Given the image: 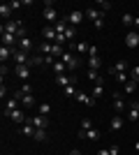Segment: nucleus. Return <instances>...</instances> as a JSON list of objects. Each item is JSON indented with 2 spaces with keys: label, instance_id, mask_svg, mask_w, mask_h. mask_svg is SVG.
<instances>
[{
  "label": "nucleus",
  "instance_id": "nucleus-1",
  "mask_svg": "<svg viewBox=\"0 0 139 155\" xmlns=\"http://www.w3.org/2000/svg\"><path fill=\"white\" fill-rule=\"evenodd\" d=\"M23 28V21L19 19H12V21H5L2 26H0V32H12V35H16V32Z\"/></svg>",
  "mask_w": 139,
  "mask_h": 155
},
{
  "label": "nucleus",
  "instance_id": "nucleus-2",
  "mask_svg": "<svg viewBox=\"0 0 139 155\" xmlns=\"http://www.w3.org/2000/svg\"><path fill=\"white\" fill-rule=\"evenodd\" d=\"M60 60L67 65V70H70V72H77V70H79V65H81V60L77 58L74 53H67V51L63 53V58H60Z\"/></svg>",
  "mask_w": 139,
  "mask_h": 155
},
{
  "label": "nucleus",
  "instance_id": "nucleus-3",
  "mask_svg": "<svg viewBox=\"0 0 139 155\" xmlns=\"http://www.w3.org/2000/svg\"><path fill=\"white\" fill-rule=\"evenodd\" d=\"M12 60H14L16 65H28L30 56H28V51H21L19 46H14V49H12Z\"/></svg>",
  "mask_w": 139,
  "mask_h": 155
},
{
  "label": "nucleus",
  "instance_id": "nucleus-4",
  "mask_svg": "<svg viewBox=\"0 0 139 155\" xmlns=\"http://www.w3.org/2000/svg\"><path fill=\"white\" fill-rule=\"evenodd\" d=\"M44 19L49 21V23H51V26H56V23H58V12H56V9H53V7H44Z\"/></svg>",
  "mask_w": 139,
  "mask_h": 155
},
{
  "label": "nucleus",
  "instance_id": "nucleus-5",
  "mask_svg": "<svg viewBox=\"0 0 139 155\" xmlns=\"http://www.w3.org/2000/svg\"><path fill=\"white\" fill-rule=\"evenodd\" d=\"M125 46L127 49H137L139 46V32H127L125 35Z\"/></svg>",
  "mask_w": 139,
  "mask_h": 155
},
{
  "label": "nucleus",
  "instance_id": "nucleus-6",
  "mask_svg": "<svg viewBox=\"0 0 139 155\" xmlns=\"http://www.w3.org/2000/svg\"><path fill=\"white\" fill-rule=\"evenodd\" d=\"M28 123L35 125L37 130H46V125H49V118L46 116H37V118H28Z\"/></svg>",
  "mask_w": 139,
  "mask_h": 155
},
{
  "label": "nucleus",
  "instance_id": "nucleus-7",
  "mask_svg": "<svg viewBox=\"0 0 139 155\" xmlns=\"http://www.w3.org/2000/svg\"><path fill=\"white\" fill-rule=\"evenodd\" d=\"M67 21H70V26H74V28H77V26L81 23V21H84V14H81L79 9H74V12H70V14H67Z\"/></svg>",
  "mask_w": 139,
  "mask_h": 155
},
{
  "label": "nucleus",
  "instance_id": "nucleus-8",
  "mask_svg": "<svg viewBox=\"0 0 139 155\" xmlns=\"http://www.w3.org/2000/svg\"><path fill=\"white\" fill-rule=\"evenodd\" d=\"M14 72H16V77L23 79V81H28V79H30V67H28V65H16V67H14Z\"/></svg>",
  "mask_w": 139,
  "mask_h": 155
},
{
  "label": "nucleus",
  "instance_id": "nucleus-9",
  "mask_svg": "<svg viewBox=\"0 0 139 155\" xmlns=\"http://www.w3.org/2000/svg\"><path fill=\"white\" fill-rule=\"evenodd\" d=\"M79 139H88V141H98L100 139V132L95 127L88 130V132H84V130H79Z\"/></svg>",
  "mask_w": 139,
  "mask_h": 155
},
{
  "label": "nucleus",
  "instance_id": "nucleus-10",
  "mask_svg": "<svg viewBox=\"0 0 139 155\" xmlns=\"http://www.w3.org/2000/svg\"><path fill=\"white\" fill-rule=\"evenodd\" d=\"M86 16L93 21V23H95L98 19H104V12H98L95 7H88V9H86Z\"/></svg>",
  "mask_w": 139,
  "mask_h": 155
},
{
  "label": "nucleus",
  "instance_id": "nucleus-11",
  "mask_svg": "<svg viewBox=\"0 0 139 155\" xmlns=\"http://www.w3.org/2000/svg\"><path fill=\"white\" fill-rule=\"evenodd\" d=\"M44 37L49 39V44H56V37H58L56 28H53V26H46V28H44Z\"/></svg>",
  "mask_w": 139,
  "mask_h": 155
},
{
  "label": "nucleus",
  "instance_id": "nucleus-12",
  "mask_svg": "<svg viewBox=\"0 0 139 155\" xmlns=\"http://www.w3.org/2000/svg\"><path fill=\"white\" fill-rule=\"evenodd\" d=\"M77 100H79V102H84L86 107H95V97H93V95H86V93H77Z\"/></svg>",
  "mask_w": 139,
  "mask_h": 155
},
{
  "label": "nucleus",
  "instance_id": "nucleus-13",
  "mask_svg": "<svg viewBox=\"0 0 139 155\" xmlns=\"http://www.w3.org/2000/svg\"><path fill=\"white\" fill-rule=\"evenodd\" d=\"M123 125H125V118L116 114V116L111 118V130H114V132H118V130H123Z\"/></svg>",
  "mask_w": 139,
  "mask_h": 155
},
{
  "label": "nucleus",
  "instance_id": "nucleus-14",
  "mask_svg": "<svg viewBox=\"0 0 139 155\" xmlns=\"http://www.w3.org/2000/svg\"><path fill=\"white\" fill-rule=\"evenodd\" d=\"M35 132H37L35 125H30V123H23V125H21V134H23V137H35Z\"/></svg>",
  "mask_w": 139,
  "mask_h": 155
},
{
  "label": "nucleus",
  "instance_id": "nucleus-15",
  "mask_svg": "<svg viewBox=\"0 0 139 155\" xmlns=\"http://www.w3.org/2000/svg\"><path fill=\"white\" fill-rule=\"evenodd\" d=\"M127 120H139V109H137V102H130V109H127Z\"/></svg>",
  "mask_w": 139,
  "mask_h": 155
},
{
  "label": "nucleus",
  "instance_id": "nucleus-16",
  "mask_svg": "<svg viewBox=\"0 0 139 155\" xmlns=\"http://www.w3.org/2000/svg\"><path fill=\"white\" fill-rule=\"evenodd\" d=\"M114 109L116 111L125 109V102H123V95H121V93H114Z\"/></svg>",
  "mask_w": 139,
  "mask_h": 155
},
{
  "label": "nucleus",
  "instance_id": "nucleus-17",
  "mask_svg": "<svg viewBox=\"0 0 139 155\" xmlns=\"http://www.w3.org/2000/svg\"><path fill=\"white\" fill-rule=\"evenodd\" d=\"M9 118H12L14 123H26V120H28V118L23 116V111H21V109H14L12 114H9Z\"/></svg>",
  "mask_w": 139,
  "mask_h": 155
},
{
  "label": "nucleus",
  "instance_id": "nucleus-18",
  "mask_svg": "<svg viewBox=\"0 0 139 155\" xmlns=\"http://www.w3.org/2000/svg\"><path fill=\"white\" fill-rule=\"evenodd\" d=\"M16 100H19V102L23 104L26 109H30V107H35V97H33V95H21V97H16Z\"/></svg>",
  "mask_w": 139,
  "mask_h": 155
},
{
  "label": "nucleus",
  "instance_id": "nucleus-19",
  "mask_svg": "<svg viewBox=\"0 0 139 155\" xmlns=\"http://www.w3.org/2000/svg\"><path fill=\"white\" fill-rule=\"evenodd\" d=\"M53 28H56V32H58V35H65V30L70 28V21H67V19H60Z\"/></svg>",
  "mask_w": 139,
  "mask_h": 155
},
{
  "label": "nucleus",
  "instance_id": "nucleus-20",
  "mask_svg": "<svg viewBox=\"0 0 139 155\" xmlns=\"http://www.w3.org/2000/svg\"><path fill=\"white\" fill-rule=\"evenodd\" d=\"M109 72H111V74H121V72H127V60H121V63H116Z\"/></svg>",
  "mask_w": 139,
  "mask_h": 155
},
{
  "label": "nucleus",
  "instance_id": "nucleus-21",
  "mask_svg": "<svg viewBox=\"0 0 139 155\" xmlns=\"http://www.w3.org/2000/svg\"><path fill=\"white\" fill-rule=\"evenodd\" d=\"M9 14H12V7H9V2H2L0 5V16L5 21H9Z\"/></svg>",
  "mask_w": 139,
  "mask_h": 155
},
{
  "label": "nucleus",
  "instance_id": "nucleus-22",
  "mask_svg": "<svg viewBox=\"0 0 139 155\" xmlns=\"http://www.w3.org/2000/svg\"><path fill=\"white\" fill-rule=\"evenodd\" d=\"M19 49H21V51H30V49H33V39H30V37H23L19 42Z\"/></svg>",
  "mask_w": 139,
  "mask_h": 155
},
{
  "label": "nucleus",
  "instance_id": "nucleus-23",
  "mask_svg": "<svg viewBox=\"0 0 139 155\" xmlns=\"http://www.w3.org/2000/svg\"><path fill=\"white\" fill-rule=\"evenodd\" d=\"M65 70H67V65L63 63V60H56V63H53V72H56V74H65Z\"/></svg>",
  "mask_w": 139,
  "mask_h": 155
},
{
  "label": "nucleus",
  "instance_id": "nucleus-24",
  "mask_svg": "<svg viewBox=\"0 0 139 155\" xmlns=\"http://www.w3.org/2000/svg\"><path fill=\"white\" fill-rule=\"evenodd\" d=\"M37 111H40V116H46V118H49V114H51V104H49V102H42L40 107H37Z\"/></svg>",
  "mask_w": 139,
  "mask_h": 155
},
{
  "label": "nucleus",
  "instance_id": "nucleus-25",
  "mask_svg": "<svg viewBox=\"0 0 139 155\" xmlns=\"http://www.w3.org/2000/svg\"><path fill=\"white\" fill-rule=\"evenodd\" d=\"M100 65H102V63H100V56H93V58H88V70H95V72H98V70H100Z\"/></svg>",
  "mask_w": 139,
  "mask_h": 155
},
{
  "label": "nucleus",
  "instance_id": "nucleus-26",
  "mask_svg": "<svg viewBox=\"0 0 139 155\" xmlns=\"http://www.w3.org/2000/svg\"><path fill=\"white\" fill-rule=\"evenodd\" d=\"M102 95H104V86H102V84H95V86H93V97L100 100Z\"/></svg>",
  "mask_w": 139,
  "mask_h": 155
},
{
  "label": "nucleus",
  "instance_id": "nucleus-27",
  "mask_svg": "<svg viewBox=\"0 0 139 155\" xmlns=\"http://www.w3.org/2000/svg\"><path fill=\"white\" fill-rule=\"evenodd\" d=\"M137 88H139V81H132V79H130V81L125 84V93H127V95H132Z\"/></svg>",
  "mask_w": 139,
  "mask_h": 155
},
{
  "label": "nucleus",
  "instance_id": "nucleus-28",
  "mask_svg": "<svg viewBox=\"0 0 139 155\" xmlns=\"http://www.w3.org/2000/svg\"><path fill=\"white\" fill-rule=\"evenodd\" d=\"M40 65H44V58H42V56H33V58L28 60V67H40Z\"/></svg>",
  "mask_w": 139,
  "mask_h": 155
},
{
  "label": "nucleus",
  "instance_id": "nucleus-29",
  "mask_svg": "<svg viewBox=\"0 0 139 155\" xmlns=\"http://www.w3.org/2000/svg\"><path fill=\"white\" fill-rule=\"evenodd\" d=\"M7 58H12V49L9 46H0V60L5 63Z\"/></svg>",
  "mask_w": 139,
  "mask_h": 155
},
{
  "label": "nucleus",
  "instance_id": "nucleus-30",
  "mask_svg": "<svg viewBox=\"0 0 139 155\" xmlns=\"http://www.w3.org/2000/svg\"><path fill=\"white\" fill-rule=\"evenodd\" d=\"M21 95H33V86H30V84H23V88H21L14 97H21Z\"/></svg>",
  "mask_w": 139,
  "mask_h": 155
},
{
  "label": "nucleus",
  "instance_id": "nucleus-31",
  "mask_svg": "<svg viewBox=\"0 0 139 155\" xmlns=\"http://www.w3.org/2000/svg\"><path fill=\"white\" fill-rule=\"evenodd\" d=\"M74 35H77V28H74V26H70V28H67V30H65V39H67V42H70V44H72Z\"/></svg>",
  "mask_w": 139,
  "mask_h": 155
},
{
  "label": "nucleus",
  "instance_id": "nucleus-32",
  "mask_svg": "<svg viewBox=\"0 0 139 155\" xmlns=\"http://www.w3.org/2000/svg\"><path fill=\"white\" fill-rule=\"evenodd\" d=\"M121 21H123V26H134V16H132V14H123V19H121Z\"/></svg>",
  "mask_w": 139,
  "mask_h": 155
},
{
  "label": "nucleus",
  "instance_id": "nucleus-33",
  "mask_svg": "<svg viewBox=\"0 0 139 155\" xmlns=\"http://www.w3.org/2000/svg\"><path fill=\"white\" fill-rule=\"evenodd\" d=\"M74 51L81 56V53H86V51H88V44H86V42H79V44H74Z\"/></svg>",
  "mask_w": 139,
  "mask_h": 155
},
{
  "label": "nucleus",
  "instance_id": "nucleus-34",
  "mask_svg": "<svg viewBox=\"0 0 139 155\" xmlns=\"http://www.w3.org/2000/svg\"><path fill=\"white\" fill-rule=\"evenodd\" d=\"M127 74H130V79H132V81H139V65L130 67V72H127Z\"/></svg>",
  "mask_w": 139,
  "mask_h": 155
},
{
  "label": "nucleus",
  "instance_id": "nucleus-35",
  "mask_svg": "<svg viewBox=\"0 0 139 155\" xmlns=\"http://www.w3.org/2000/svg\"><path fill=\"white\" fill-rule=\"evenodd\" d=\"M33 139H35V141H46V130H37Z\"/></svg>",
  "mask_w": 139,
  "mask_h": 155
},
{
  "label": "nucleus",
  "instance_id": "nucleus-36",
  "mask_svg": "<svg viewBox=\"0 0 139 155\" xmlns=\"http://www.w3.org/2000/svg\"><path fill=\"white\" fill-rule=\"evenodd\" d=\"M81 130H84V132L93 130V120H91V118H84V120H81Z\"/></svg>",
  "mask_w": 139,
  "mask_h": 155
},
{
  "label": "nucleus",
  "instance_id": "nucleus-37",
  "mask_svg": "<svg viewBox=\"0 0 139 155\" xmlns=\"http://www.w3.org/2000/svg\"><path fill=\"white\" fill-rule=\"evenodd\" d=\"M116 81H121V84H127V81H130V74H127V72H121V74H116Z\"/></svg>",
  "mask_w": 139,
  "mask_h": 155
},
{
  "label": "nucleus",
  "instance_id": "nucleus-38",
  "mask_svg": "<svg viewBox=\"0 0 139 155\" xmlns=\"http://www.w3.org/2000/svg\"><path fill=\"white\" fill-rule=\"evenodd\" d=\"M88 79H91V81H95V84H98V81H102V79L98 77V72H95V70H88Z\"/></svg>",
  "mask_w": 139,
  "mask_h": 155
},
{
  "label": "nucleus",
  "instance_id": "nucleus-39",
  "mask_svg": "<svg viewBox=\"0 0 139 155\" xmlns=\"http://www.w3.org/2000/svg\"><path fill=\"white\" fill-rule=\"evenodd\" d=\"M63 91H65V95H70V97H72V95H77V88H74V84H70L67 88H63Z\"/></svg>",
  "mask_w": 139,
  "mask_h": 155
},
{
  "label": "nucleus",
  "instance_id": "nucleus-40",
  "mask_svg": "<svg viewBox=\"0 0 139 155\" xmlns=\"http://www.w3.org/2000/svg\"><path fill=\"white\" fill-rule=\"evenodd\" d=\"M98 7H102V12H107V9L111 7V2H107V0H100V2H98Z\"/></svg>",
  "mask_w": 139,
  "mask_h": 155
},
{
  "label": "nucleus",
  "instance_id": "nucleus-41",
  "mask_svg": "<svg viewBox=\"0 0 139 155\" xmlns=\"http://www.w3.org/2000/svg\"><path fill=\"white\" fill-rule=\"evenodd\" d=\"M88 56H91V58H93V56H98V46H95V44L88 46Z\"/></svg>",
  "mask_w": 139,
  "mask_h": 155
},
{
  "label": "nucleus",
  "instance_id": "nucleus-42",
  "mask_svg": "<svg viewBox=\"0 0 139 155\" xmlns=\"http://www.w3.org/2000/svg\"><path fill=\"white\" fill-rule=\"evenodd\" d=\"M9 7H12V9H21V7H23V2H19V0H12V2H9Z\"/></svg>",
  "mask_w": 139,
  "mask_h": 155
},
{
  "label": "nucleus",
  "instance_id": "nucleus-43",
  "mask_svg": "<svg viewBox=\"0 0 139 155\" xmlns=\"http://www.w3.org/2000/svg\"><path fill=\"white\" fill-rule=\"evenodd\" d=\"M109 153H111V155H118V153H121V148L116 146V143H111V146H109Z\"/></svg>",
  "mask_w": 139,
  "mask_h": 155
},
{
  "label": "nucleus",
  "instance_id": "nucleus-44",
  "mask_svg": "<svg viewBox=\"0 0 139 155\" xmlns=\"http://www.w3.org/2000/svg\"><path fill=\"white\" fill-rule=\"evenodd\" d=\"M93 26L98 28V30H102V28H104V19H98V21H95V23H93Z\"/></svg>",
  "mask_w": 139,
  "mask_h": 155
},
{
  "label": "nucleus",
  "instance_id": "nucleus-45",
  "mask_svg": "<svg viewBox=\"0 0 139 155\" xmlns=\"http://www.w3.org/2000/svg\"><path fill=\"white\" fill-rule=\"evenodd\" d=\"M98 155H111V153H109V148H102V150H98Z\"/></svg>",
  "mask_w": 139,
  "mask_h": 155
},
{
  "label": "nucleus",
  "instance_id": "nucleus-46",
  "mask_svg": "<svg viewBox=\"0 0 139 155\" xmlns=\"http://www.w3.org/2000/svg\"><path fill=\"white\" fill-rule=\"evenodd\" d=\"M134 28H139V16H134Z\"/></svg>",
  "mask_w": 139,
  "mask_h": 155
},
{
  "label": "nucleus",
  "instance_id": "nucleus-47",
  "mask_svg": "<svg viewBox=\"0 0 139 155\" xmlns=\"http://www.w3.org/2000/svg\"><path fill=\"white\" fill-rule=\"evenodd\" d=\"M70 155H81V153H79L77 148H74V150H70Z\"/></svg>",
  "mask_w": 139,
  "mask_h": 155
},
{
  "label": "nucleus",
  "instance_id": "nucleus-48",
  "mask_svg": "<svg viewBox=\"0 0 139 155\" xmlns=\"http://www.w3.org/2000/svg\"><path fill=\"white\" fill-rule=\"evenodd\" d=\"M134 148H137V150H139V141H137V143H134Z\"/></svg>",
  "mask_w": 139,
  "mask_h": 155
},
{
  "label": "nucleus",
  "instance_id": "nucleus-49",
  "mask_svg": "<svg viewBox=\"0 0 139 155\" xmlns=\"http://www.w3.org/2000/svg\"><path fill=\"white\" fill-rule=\"evenodd\" d=\"M137 109H139V102H137Z\"/></svg>",
  "mask_w": 139,
  "mask_h": 155
}]
</instances>
